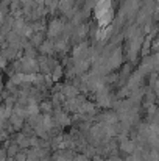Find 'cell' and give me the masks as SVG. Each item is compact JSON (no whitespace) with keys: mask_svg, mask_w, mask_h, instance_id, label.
Instances as JSON below:
<instances>
[{"mask_svg":"<svg viewBox=\"0 0 159 161\" xmlns=\"http://www.w3.org/2000/svg\"><path fill=\"white\" fill-rule=\"evenodd\" d=\"M123 150H126V152H133V150H134V146H133L131 142H125V144H123Z\"/></svg>","mask_w":159,"mask_h":161,"instance_id":"obj_1","label":"cell"},{"mask_svg":"<svg viewBox=\"0 0 159 161\" xmlns=\"http://www.w3.org/2000/svg\"><path fill=\"white\" fill-rule=\"evenodd\" d=\"M0 161H5V158H3V152L0 150Z\"/></svg>","mask_w":159,"mask_h":161,"instance_id":"obj_2","label":"cell"}]
</instances>
